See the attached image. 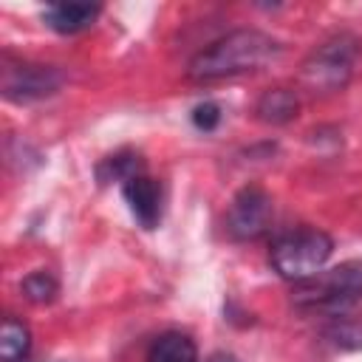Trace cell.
Segmentation results:
<instances>
[{
	"label": "cell",
	"mask_w": 362,
	"mask_h": 362,
	"mask_svg": "<svg viewBox=\"0 0 362 362\" xmlns=\"http://www.w3.org/2000/svg\"><path fill=\"white\" fill-rule=\"evenodd\" d=\"M280 54L277 40L257 28H235L189 59L187 76L192 82H215L238 74H252Z\"/></svg>",
	"instance_id": "cell-1"
},
{
	"label": "cell",
	"mask_w": 362,
	"mask_h": 362,
	"mask_svg": "<svg viewBox=\"0 0 362 362\" xmlns=\"http://www.w3.org/2000/svg\"><path fill=\"white\" fill-rule=\"evenodd\" d=\"M331 255H334L331 235H325L322 229H314V226H303V229L280 235L272 243L269 263L283 280L305 283L325 269Z\"/></svg>",
	"instance_id": "cell-2"
},
{
	"label": "cell",
	"mask_w": 362,
	"mask_h": 362,
	"mask_svg": "<svg viewBox=\"0 0 362 362\" xmlns=\"http://www.w3.org/2000/svg\"><path fill=\"white\" fill-rule=\"evenodd\" d=\"M356 57L359 40L354 34H334L305 57L300 68V85L314 96L337 93L351 82Z\"/></svg>",
	"instance_id": "cell-3"
},
{
	"label": "cell",
	"mask_w": 362,
	"mask_h": 362,
	"mask_svg": "<svg viewBox=\"0 0 362 362\" xmlns=\"http://www.w3.org/2000/svg\"><path fill=\"white\" fill-rule=\"evenodd\" d=\"M362 297V260H345L331 272L297 283L294 300L300 305H320L328 311H342Z\"/></svg>",
	"instance_id": "cell-4"
},
{
	"label": "cell",
	"mask_w": 362,
	"mask_h": 362,
	"mask_svg": "<svg viewBox=\"0 0 362 362\" xmlns=\"http://www.w3.org/2000/svg\"><path fill=\"white\" fill-rule=\"evenodd\" d=\"M272 215H274L272 195L263 187L249 184L235 192L226 212V229L235 240H255L272 226Z\"/></svg>",
	"instance_id": "cell-5"
},
{
	"label": "cell",
	"mask_w": 362,
	"mask_h": 362,
	"mask_svg": "<svg viewBox=\"0 0 362 362\" xmlns=\"http://www.w3.org/2000/svg\"><path fill=\"white\" fill-rule=\"evenodd\" d=\"M62 71L54 65H37V62H8L3 65L0 90L11 102H37L59 90Z\"/></svg>",
	"instance_id": "cell-6"
},
{
	"label": "cell",
	"mask_w": 362,
	"mask_h": 362,
	"mask_svg": "<svg viewBox=\"0 0 362 362\" xmlns=\"http://www.w3.org/2000/svg\"><path fill=\"white\" fill-rule=\"evenodd\" d=\"M122 195L133 212V218L144 229H156L161 221V187L150 175H133L122 184Z\"/></svg>",
	"instance_id": "cell-7"
},
{
	"label": "cell",
	"mask_w": 362,
	"mask_h": 362,
	"mask_svg": "<svg viewBox=\"0 0 362 362\" xmlns=\"http://www.w3.org/2000/svg\"><path fill=\"white\" fill-rule=\"evenodd\" d=\"M102 14V6L96 3H51L42 11V20L57 34H79L96 23Z\"/></svg>",
	"instance_id": "cell-8"
},
{
	"label": "cell",
	"mask_w": 362,
	"mask_h": 362,
	"mask_svg": "<svg viewBox=\"0 0 362 362\" xmlns=\"http://www.w3.org/2000/svg\"><path fill=\"white\" fill-rule=\"evenodd\" d=\"M255 110H257V119L266 122V124H286L297 116L300 99L288 88H269V90L260 93Z\"/></svg>",
	"instance_id": "cell-9"
},
{
	"label": "cell",
	"mask_w": 362,
	"mask_h": 362,
	"mask_svg": "<svg viewBox=\"0 0 362 362\" xmlns=\"http://www.w3.org/2000/svg\"><path fill=\"white\" fill-rule=\"evenodd\" d=\"M147 362H198V348L184 331H164L147 351Z\"/></svg>",
	"instance_id": "cell-10"
},
{
	"label": "cell",
	"mask_w": 362,
	"mask_h": 362,
	"mask_svg": "<svg viewBox=\"0 0 362 362\" xmlns=\"http://www.w3.org/2000/svg\"><path fill=\"white\" fill-rule=\"evenodd\" d=\"M31 351V331L23 320L6 317L3 320V339H0V356L3 362H25Z\"/></svg>",
	"instance_id": "cell-11"
},
{
	"label": "cell",
	"mask_w": 362,
	"mask_h": 362,
	"mask_svg": "<svg viewBox=\"0 0 362 362\" xmlns=\"http://www.w3.org/2000/svg\"><path fill=\"white\" fill-rule=\"evenodd\" d=\"M133 175H141V156L139 153H130V150H122L110 158H105V164L99 167V178L102 181H127Z\"/></svg>",
	"instance_id": "cell-12"
},
{
	"label": "cell",
	"mask_w": 362,
	"mask_h": 362,
	"mask_svg": "<svg viewBox=\"0 0 362 362\" xmlns=\"http://www.w3.org/2000/svg\"><path fill=\"white\" fill-rule=\"evenodd\" d=\"M20 288L25 294V300H31L37 305L51 303L57 297V291H59V286H57V280H54L51 272H31V274H25L23 283H20Z\"/></svg>",
	"instance_id": "cell-13"
},
{
	"label": "cell",
	"mask_w": 362,
	"mask_h": 362,
	"mask_svg": "<svg viewBox=\"0 0 362 362\" xmlns=\"http://www.w3.org/2000/svg\"><path fill=\"white\" fill-rule=\"evenodd\" d=\"M325 337L337 348H362V325L351 322V320H334L325 328Z\"/></svg>",
	"instance_id": "cell-14"
},
{
	"label": "cell",
	"mask_w": 362,
	"mask_h": 362,
	"mask_svg": "<svg viewBox=\"0 0 362 362\" xmlns=\"http://www.w3.org/2000/svg\"><path fill=\"white\" fill-rule=\"evenodd\" d=\"M192 124H195L198 130H204V133L215 130V127L221 124V107H218L215 102H201V105H195V110H192Z\"/></svg>",
	"instance_id": "cell-15"
},
{
	"label": "cell",
	"mask_w": 362,
	"mask_h": 362,
	"mask_svg": "<svg viewBox=\"0 0 362 362\" xmlns=\"http://www.w3.org/2000/svg\"><path fill=\"white\" fill-rule=\"evenodd\" d=\"M209 362H238L235 356H226V354H218V356H212Z\"/></svg>",
	"instance_id": "cell-16"
}]
</instances>
